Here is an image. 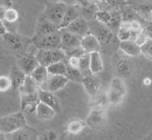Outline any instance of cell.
I'll return each mask as SVG.
<instances>
[{
	"mask_svg": "<svg viewBox=\"0 0 152 140\" xmlns=\"http://www.w3.org/2000/svg\"><path fill=\"white\" fill-rule=\"evenodd\" d=\"M79 70L83 74L89 72V53H85L79 57Z\"/></svg>",
	"mask_w": 152,
	"mask_h": 140,
	"instance_id": "cell-35",
	"label": "cell"
},
{
	"mask_svg": "<svg viewBox=\"0 0 152 140\" xmlns=\"http://www.w3.org/2000/svg\"><path fill=\"white\" fill-rule=\"evenodd\" d=\"M38 98L39 101L43 102V103L47 104L48 106L52 107L56 111V114H59L61 111V106H60V101L58 97L55 95V93L50 92V91L44 90L42 88H39L38 91Z\"/></svg>",
	"mask_w": 152,
	"mask_h": 140,
	"instance_id": "cell-13",
	"label": "cell"
},
{
	"mask_svg": "<svg viewBox=\"0 0 152 140\" xmlns=\"http://www.w3.org/2000/svg\"><path fill=\"white\" fill-rule=\"evenodd\" d=\"M59 33H60V49H62L64 52L81 46L80 37L72 34V32H69L65 28L59 29Z\"/></svg>",
	"mask_w": 152,
	"mask_h": 140,
	"instance_id": "cell-10",
	"label": "cell"
},
{
	"mask_svg": "<svg viewBox=\"0 0 152 140\" xmlns=\"http://www.w3.org/2000/svg\"><path fill=\"white\" fill-rule=\"evenodd\" d=\"M6 32H7V30H6V26L4 24L3 20H0V36L2 37Z\"/></svg>",
	"mask_w": 152,
	"mask_h": 140,
	"instance_id": "cell-40",
	"label": "cell"
},
{
	"mask_svg": "<svg viewBox=\"0 0 152 140\" xmlns=\"http://www.w3.org/2000/svg\"><path fill=\"white\" fill-rule=\"evenodd\" d=\"M57 31H59V27L57 25L50 22L45 17H41L38 20V22H37L34 36H39V37L48 36V35L56 33Z\"/></svg>",
	"mask_w": 152,
	"mask_h": 140,
	"instance_id": "cell-11",
	"label": "cell"
},
{
	"mask_svg": "<svg viewBox=\"0 0 152 140\" xmlns=\"http://www.w3.org/2000/svg\"><path fill=\"white\" fill-rule=\"evenodd\" d=\"M65 29L69 30V32H72V34L79 36L80 38H82V37L85 36L86 34H88L90 32V27H89L88 21L82 17H79L76 20H74L71 24H69L65 27Z\"/></svg>",
	"mask_w": 152,
	"mask_h": 140,
	"instance_id": "cell-14",
	"label": "cell"
},
{
	"mask_svg": "<svg viewBox=\"0 0 152 140\" xmlns=\"http://www.w3.org/2000/svg\"><path fill=\"white\" fill-rule=\"evenodd\" d=\"M94 21L99 24L108 26L111 21V12L107 9H101V10H96L94 13Z\"/></svg>",
	"mask_w": 152,
	"mask_h": 140,
	"instance_id": "cell-28",
	"label": "cell"
},
{
	"mask_svg": "<svg viewBox=\"0 0 152 140\" xmlns=\"http://www.w3.org/2000/svg\"><path fill=\"white\" fill-rule=\"evenodd\" d=\"M26 128H22V129H18L15 132L10 133V134H8L9 138L15 139V140H29V139H31L32 138L31 134L26 130Z\"/></svg>",
	"mask_w": 152,
	"mask_h": 140,
	"instance_id": "cell-32",
	"label": "cell"
},
{
	"mask_svg": "<svg viewBox=\"0 0 152 140\" xmlns=\"http://www.w3.org/2000/svg\"><path fill=\"white\" fill-rule=\"evenodd\" d=\"M83 73L79 69H75L66 66V72H65V77L69 79V81H74V82L81 83L82 78H83Z\"/></svg>",
	"mask_w": 152,
	"mask_h": 140,
	"instance_id": "cell-30",
	"label": "cell"
},
{
	"mask_svg": "<svg viewBox=\"0 0 152 140\" xmlns=\"http://www.w3.org/2000/svg\"><path fill=\"white\" fill-rule=\"evenodd\" d=\"M107 121V107L103 106H92L88 113L85 122L87 127L93 129H99L104 127Z\"/></svg>",
	"mask_w": 152,
	"mask_h": 140,
	"instance_id": "cell-4",
	"label": "cell"
},
{
	"mask_svg": "<svg viewBox=\"0 0 152 140\" xmlns=\"http://www.w3.org/2000/svg\"><path fill=\"white\" fill-rule=\"evenodd\" d=\"M46 67H47L49 75H61V76H65L66 64H65L64 59L53 62V64L49 65V66Z\"/></svg>",
	"mask_w": 152,
	"mask_h": 140,
	"instance_id": "cell-26",
	"label": "cell"
},
{
	"mask_svg": "<svg viewBox=\"0 0 152 140\" xmlns=\"http://www.w3.org/2000/svg\"><path fill=\"white\" fill-rule=\"evenodd\" d=\"M8 76L11 80V88H13V89L18 91L20 88L22 87V85H23V83H24L25 78L27 75H26L18 67H12V69H11L10 74H9Z\"/></svg>",
	"mask_w": 152,
	"mask_h": 140,
	"instance_id": "cell-22",
	"label": "cell"
},
{
	"mask_svg": "<svg viewBox=\"0 0 152 140\" xmlns=\"http://www.w3.org/2000/svg\"><path fill=\"white\" fill-rule=\"evenodd\" d=\"M32 45L36 49H55L60 48V33L57 31L48 36H33L31 38Z\"/></svg>",
	"mask_w": 152,
	"mask_h": 140,
	"instance_id": "cell-6",
	"label": "cell"
},
{
	"mask_svg": "<svg viewBox=\"0 0 152 140\" xmlns=\"http://www.w3.org/2000/svg\"><path fill=\"white\" fill-rule=\"evenodd\" d=\"M35 56L38 60L39 65L48 67L49 65L53 64V62L64 59L65 53L60 48H55V49H37Z\"/></svg>",
	"mask_w": 152,
	"mask_h": 140,
	"instance_id": "cell-5",
	"label": "cell"
},
{
	"mask_svg": "<svg viewBox=\"0 0 152 140\" xmlns=\"http://www.w3.org/2000/svg\"><path fill=\"white\" fill-rule=\"evenodd\" d=\"M91 1H93V2H97V3H101L103 0H91Z\"/></svg>",
	"mask_w": 152,
	"mask_h": 140,
	"instance_id": "cell-44",
	"label": "cell"
},
{
	"mask_svg": "<svg viewBox=\"0 0 152 140\" xmlns=\"http://www.w3.org/2000/svg\"><path fill=\"white\" fill-rule=\"evenodd\" d=\"M120 50L129 57H137L140 53V46L133 40L120 41Z\"/></svg>",
	"mask_w": 152,
	"mask_h": 140,
	"instance_id": "cell-20",
	"label": "cell"
},
{
	"mask_svg": "<svg viewBox=\"0 0 152 140\" xmlns=\"http://www.w3.org/2000/svg\"><path fill=\"white\" fill-rule=\"evenodd\" d=\"M27 126V119L23 111L0 117V131L7 135L18 129L26 128Z\"/></svg>",
	"mask_w": 152,
	"mask_h": 140,
	"instance_id": "cell-2",
	"label": "cell"
},
{
	"mask_svg": "<svg viewBox=\"0 0 152 140\" xmlns=\"http://www.w3.org/2000/svg\"><path fill=\"white\" fill-rule=\"evenodd\" d=\"M114 70L120 77L129 76L131 74V71H132V65H131V62L129 59V56L124 54L121 56L116 57L115 62H114Z\"/></svg>",
	"mask_w": 152,
	"mask_h": 140,
	"instance_id": "cell-17",
	"label": "cell"
},
{
	"mask_svg": "<svg viewBox=\"0 0 152 140\" xmlns=\"http://www.w3.org/2000/svg\"><path fill=\"white\" fill-rule=\"evenodd\" d=\"M3 43L6 48L11 52H22L27 49V47L32 44L31 39L18 34V32H6L2 36Z\"/></svg>",
	"mask_w": 152,
	"mask_h": 140,
	"instance_id": "cell-3",
	"label": "cell"
},
{
	"mask_svg": "<svg viewBox=\"0 0 152 140\" xmlns=\"http://www.w3.org/2000/svg\"><path fill=\"white\" fill-rule=\"evenodd\" d=\"M149 38H151V35H149L148 33H147L146 31L143 29L141 32H139L138 33V35L136 36V38H135V42L138 44V45H142V44H144L145 42H146L147 40H148Z\"/></svg>",
	"mask_w": 152,
	"mask_h": 140,
	"instance_id": "cell-37",
	"label": "cell"
},
{
	"mask_svg": "<svg viewBox=\"0 0 152 140\" xmlns=\"http://www.w3.org/2000/svg\"><path fill=\"white\" fill-rule=\"evenodd\" d=\"M81 83H82V85H83L86 93H87L90 97L97 94L100 91V88H101V83H100V80L97 77V75L92 74V73H90V72L84 73Z\"/></svg>",
	"mask_w": 152,
	"mask_h": 140,
	"instance_id": "cell-9",
	"label": "cell"
},
{
	"mask_svg": "<svg viewBox=\"0 0 152 140\" xmlns=\"http://www.w3.org/2000/svg\"><path fill=\"white\" fill-rule=\"evenodd\" d=\"M6 139H8L7 134H5V133L0 131V140H6Z\"/></svg>",
	"mask_w": 152,
	"mask_h": 140,
	"instance_id": "cell-43",
	"label": "cell"
},
{
	"mask_svg": "<svg viewBox=\"0 0 152 140\" xmlns=\"http://www.w3.org/2000/svg\"><path fill=\"white\" fill-rule=\"evenodd\" d=\"M136 10L137 15L139 17L145 20H148V22H150L151 18V5L149 4H142V5H138L137 7H134Z\"/></svg>",
	"mask_w": 152,
	"mask_h": 140,
	"instance_id": "cell-31",
	"label": "cell"
},
{
	"mask_svg": "<svg viewBox=\"0 0 152 140\" xmlns=\"http://www.w3.org/2000/svg\"><path fill=\"white\" fill-rule=\"evenodd\" d=\"M128 93V88L126 85L125 81L123 80L121 77H114L110 81L107 88L106 92V98L108 106H118L121 104L125 100Z\"/></svg>",
	"mask_w": 152,
	"mask_h": 140,
	"instance_id": "cell-1",
	"label": "cell"
},
{
	"mask_svg": "<svg viewBox=\"0 0 152 140\" xmlns=\"http://www.w3.org/2000/svg\"><path fill=\"white\" fill-rule=\"evenodd\" d=\"M129 24H130V30H131L132 33L138 34L139 32H141L142 30H143V25L141 24L140 20H138V18L129 22Z\"/></svg>",
	"mask_w": 152,
	"mask_h": 140,
	"instance_id": "cell-38",
	"label": "cell"
},
{
	"mask_svg": "<svg viewBox=\"0 0 152 140\" xmlns=\"http://www.w3.org/2000/svg\"><path fill=\"white\" fill-rule=\"evenodd\" d=\"M92 2H93V1H92Z\"/></svg>",
	"mask_w": 152,
	"mask_h": 140,
	"instance_id": "cell-45",
	"label": "cell"
},
{
	"mask_svg": "<svg viewBox=\"0 0 152 140\" xmlns=\"http://www.w3.org/2000/svg\"><path fill=\"white\" fill-rule=\"evenodd\" d=\"M69 80L65 76H61V75H49L47 80L45 81L40 88L44 90L50 91V92L56 93L61 89H64Z\"/></svg>",
	"mask_w": 152,
	"mask_h": 140,
	"instance_id": "cell-8",
	"label": "cell"
},
{
	"mask_svg": "<svg viewBox=\"0 0 152 140\" xmlns=\"http://www.w3.org/2000/svg\"><path fill=\"white\" fill-rule=\"evenodd\" d=\"M101 3H105L106 5L110 6V7H121V6L129 5V2L127 0H103Z\"/></svg>",
	"mask_w": 152,
	"mask_h": 140,
	"instance_id": "cell-36",
	"label": "cell"
},
{
	"mask_svg": "<svg viewBox=\"0 0 152 140\" xmlns=\"http://www.w3.org/2000/svg\"><path fill=\"white\" fill-rule=\"evenodd\" d=\"M67 6L69 5L62 1H58L54 4H51L46 8L43 17H45L47 20L54 23L55 25H57L59 27L62 18H64L65 11H66Z\"/></svg>",
	"mask_w": 152,
	"mask_h": 140,
	"instance_id": "cell-7",
	"label": "cell"
},
{
	"mask_svg": "<svg viewBox=\"0 0 152 140\" xmlns=\"http://www.w3.org/2000/svg\"><path fill=\"white\" fill-rule=\"evenodd\" d=\"M11 88V80L7 75H0V93H5Z\"/></svg>",
	"mask_w": 152,
	"mask_h": 140,
	"instance_id": "cell-34",
	"label": "cell"
},
{
	"mask_svg": "<svg viewBox=\"0 0 152 140\" xmlns=\"http://www.w3.org/2000/svg\"><path fill=\"white\" fill-rule=\"evenodd\" d=\"M39 84L32 78L30 75H27L22 87L20 88V94H30V93H37L39 91Z\"/></svg>",
	"mask_w": 152,
	"mask_h": 140,
	"instance_id": "cell-24",
	"label": "cell"
},
{
	"mask_svg": "<svg viewBox=\"0 0 152 140\" xmlns=\"http://www.w3.org/2000/svg\"><path fill=\"white\" fill-rule=\"evenodd\" d=\"M104 70L103 60L100 51H94L89 53V72L98 75Z\"/></svg>",
	"mask_w": 152,
	"mask_h": 140,
	"instance_id": "cell-18",
	"label": "cell"
},
{
	"mask_svg": "<svg viewBox=\"0 0 152 140\" xmlns=\"http://www.w3.org/2000/svg\"><path fill=\"white\" fill-rule=\"evenodd\" d=\"M116 37L120 41L130 40L131 37V30L129 22H121L116 30Z\"/></svg>",
	"mask_w": 152,
	"mask_h": 140,
	"instance_id": "cell-27",
	"label": "cell"
},
{
	"mask_svg": "<svg viewBox=\"0 0 152 140\" xmlns=\"http://www.w3.org/2000/svg\"><path fill=\"white\" fill-rule=\"evenodd\" d=\"M39 66V62L37 60L35 54L33 53H24L20 54L18 59V67L22 70L26 75H30Z\"/></svg>",
	"mask_w": 152,
	"mask_h": 140,
	"instance_id": "cell-12",
	"label": "cell"
},
{
	"mask_svg": "<svg viewBox=\"0 0 152 140\" xmlns=\"http://www.w3.org/2000/svg\"><path fill=\"white\" fill-rule=\"evenodd\" d=\"M80 45L88 53L94 52V51H100L102 49V46L100 44L99 40L91 31L88 34H86L85 36L82 37Z\"/></svg>",
	"mask_w": 152,
	"mask_h": 140,
	"instance_id": "cell-16",
	"label": "cell"
},
{
	"mask_svg": "<svg viewBox=\"0 0 152 140\" xmlns=\"http://www.w3.org/2000/svg\"><path fill=\"white\" fill-rule=\"evenodd\" d=\"M86 128H87V125H86L85 121L80 120V119H72L66 124L65 130L69 134L77 136V135H80L81 133H83Z\"/></svg>",
	"mask_w": 152,
	"mask_h": 140,
	"instance_id": "cell-23",
	"label": "cell"
},
{
	"mask_svg": "<svg viewBox=\"0 0 152 140\" xmlns=\"http://www.w3.org/2000/svg\"><path fill=\"white\" fill-rule=\"evenodd\" d=\"M37 138L41 139V140H54V139L58 138V134H57V132L54 131V130H50V131L42 133V134L39 135Z\"/></svg>",
	"mask_w": 152,
	"mask_h": 140,
	"instance_id": "cell-39",
	"label": "cell"
},
{
	"mask_svg": "<svg viewBox=\"0 0 152 140\" xmlns=\"http://www.w3.org/2000/svg\"><path fill=\"white\" fill-rule=\"evenodd\" d=\"M151 79L150 78H145L144 80H143V84L145 86H147V87H149V86L151 85Z\"/></svg>",
	"mask_w": 152,
	"mask_h": 140,
	"instance_id": "cell-42",
	"label": "cell"
},
{
	"mask_svg": "<svg viewBox=\"0 0 152 140\" xmlns=\"http://www.w3.org/2000/svg\"><path fill=\"white\" fill-rule=\"evenodd\" d=\"M20 18V13H18V9L12 7V6H8L5 9V15H4V23L6 24H16Z\"/></svg>",
	"mask_w": 152,
	"mask_h": 140,
	"instance_id": "cell-29",
	"label": "cell"
},
{
	"mask_svg": "<svg viewBox=\"0 0 152 140\" xmlns=\"http://www.w3.org/2000/svg\"><path fill=\"white\" fill-rule=\"evenodd\" d=\"M35 114H36V117L38 120L49 121V120H52V119L54 118L56 115V111L52 108V107L48 106L47 104L39 101L38 103H37Z\"/></svg>",
	"mask_w": 152,
	"mask_h": 140,
	"instance_id": "cell-19",
	"label": "cell"
},
{
	"mask_svg": "<svg viewBox=\"0 0 152 140\" xmlns=\"http://www.w3.org/2000/svg\"><path fill=\"white\" fill-rule=\"evenodd\" d=\"M94 28H95L94 30L90 29V31L97 37V39L99 40L102 47L111 41L112 36H113V31H111L107 26L95 22Z\"/></svg>",
	"mask_w": 152,
	"mask_h": 140,
	"instance_id": "cell-15",
	"label": "cell"
},
{
	"mask_svg": "<svg viewBox=\"0 0 152 140\" xmlns=\"http://www.w3.org/2000/svg\"><path fill=\"white\" fill-rule=\"evenodd\" d=\"M30 76L39 84V86H41L42 84L47 80L49 74L47 71V67L45 66H42V65H39V66L30 74Z\"/></svg>",
	"mask_w": 152,
	"mask_h": 140,
	"instance_id": "cell-25",
	"label": "cell"
},
{
	"mask_svg": "<svg viewBox=\"0 0 152 140\" xmlns=\"http://www.w3.org/2000/svg\"><path fill=\"white\" fill-rule=\"evenodd\" d=\"M140 53L143 54L147 59L151 60L152 58V39L149 38L144 44L140 45Z\"/></svg>",
	"mask_w": 152,
	"mask_h": 140,
	"instance_id": "cell-33",
	"label": "cell"
},
{
	"mask_svg": "<svg viewBox=\"0 0 152 140\" xmlns=\"http://www.w3.org/2000/svg\"><path fill=\"white\" fill-rule=\"evenodd\" d=\"M81 17V9L79 5H69L66 8L62 21L59 25V29H64L69 24H71L74 20H76L77 18Z\"/></svg>",
	"mask_w": 152,
	"mask_h": 140,
	"instance_id": "cell-21",
	"label": "cell"
},
{
	"mask_svg": "<svg viewBox=\"0 0 152 140\" xmlns=\"http://www.w3.org/2000/svg\"><path fill=\"white\" fill-rule=\"evenodd\" d=\"M5 9L6 7L3 5H0V20H3L4 15H5Z\"/></svg>",
	"mask_w": 152,
	"mask_h": 140,
	"instance_id": "cell-41",
	"label": "cell"
}]
</instances>
